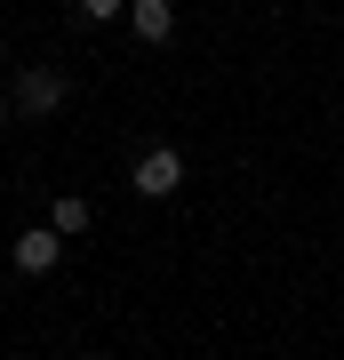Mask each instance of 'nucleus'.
Instances as JSON below:
<instances>
[{"label":"nucleus","mask_w":344,"mask_h":360,"mask_svg":"<svg viewBox=\"0 0 344 360\" xmlns=\"http://www.w3.org/2000/svg\"><path fill=\"white\" fill-rule=\"evenodd\" d=\"M128 184H136L144 200H168V193L184 184V153H177V144H153V153H144L136 168H128Z\"/></svg>","instance_id":"1"},{"label":"nucleus","mask_w":344,"mask_h":360,"mask_svg":"<svg viewBox=\"0 0 344 360\" xmlns=\"http://www.w3.org/2000/svg\"><path fill=\"white\" fill-rule=\"evenodd\" d=\"M0 129H8V96H0Z\"/></svg>","instance_id":"7"},{"label":"nucleus","mask_w":344,"mask_h":360,"mask_svg":"<svg viewBox=\"0 0 344 360\" xmlns=\"http://www.w3.org/2000/svg\"><path fill=\"white\" fill-rule=\"evenodd\" d=\"M56 257H64V232H56V224L16 232V272H56Z\"/></svg>","instance_id":"3"},{"label":"nucleus","mask_w":344,"mask_h":360,"mask_svg":"<svg viewBox=\"0 0 344 360\" xmlns=\"http://www.w3.org/2000/svg\"><path fill=\"white\" fill-rule=\"evenodd\" d=\"M49 224L64 232V240H72V232H89V200H80V193H64V200L49 208Z\"/></svg>","instance_id":"5"},{"label":"nucleus","mask_w":344,"mask_h":360,"mask_svg":"<svg viewBox=\"0 0 344 360\" xmlns=\"http://www.w3.org/2000/svg\"><path fill=\"white\" fill-rule=\"evenodd\" d=\"M128 25H136L144 49H160V40H177V8L168 0H128Z\"/></svg>","instance_id":"4"},{"label":"nucleus","mask_w":344,"mask_h":360,"mask_svg":"<svg viewBox=\"0 0 344 360\" xmlns=\"http://www.w3.org/2000/svg\"><path fill=\"white\" fill-rule=\"evenodd\" d=\"M80 16H89V25H104V16H128V0H80Z\"/></svg>","instance_id":"6"},{"label":"nucleus","mask_w":344,"mask_h":360,"mask_svg":"<svg viewBox=\"0 0 344 360\" xmlns=\"http://www.w3.org/2000/svg\"><path fill=\"white\" fill-rule=\"evenodd\" d=\"M64 104V72H49V65H25V80H16V112L25 120H49Z\"/></svg>","instance_id":"2"},{"label":"nucleus","mask_w":344,"mask_h":360,"mask_svg":"<svg viewBox=\"0 0 344 360\" xmlns=\"http://www.w3.org/2000/svg\"><path fill=\"white\" fill-rule=\"evenodd\" d=\"M72 360H80V352H72Z\"/></svg>","instance_id":"8"}]
</instances>
